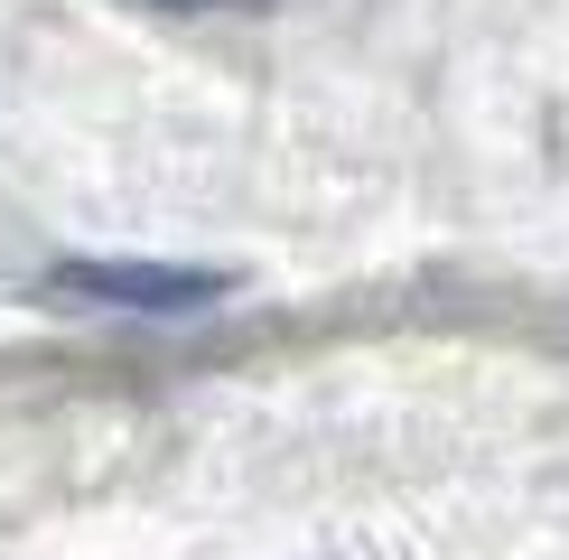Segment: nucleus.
I'll return each mask as SVG.
<instances>
[{"label": "nucleus", "mask_w": 569, "mask_h": 560, "mask_svg": "<svg viewBox=\"0 0 569 560\" xmlns=\"http://www.w3.org/2000/svg\"><path fill=\"white\" fill-rule=\"evenodd\" d=\"M38 299L57 309H103V318H206L233 299V271L206 262H140V252H66L38 271Z\"/></svg>", "instance_id": "1"}, {"label": "nucleus", "mask_w": 569, "mask_h": 560, "mask_svg": "<svg viewBox=\"0 0 569 560\" xmlns=\"http://www.w3.org/2000/svg\"><path fill=\"white\" fill-rule=\"evenodd\" d=\"M150 10H252V0H150Z\"/></svg>", "instance_id": "2"}]
</instances>
